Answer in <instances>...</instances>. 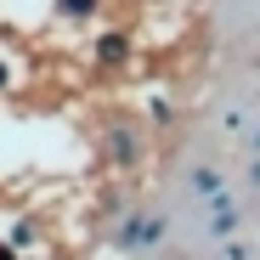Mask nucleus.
<instances>
[{"label": "nucleus", "mask_w": 260, "mask_h": 260, "mask_svg": "<svg viewBox=\"0 0 260 260\" xmlns=\"http://www.w3.org/2000/svg\"><path fill=\"white\" fill-rule=\"evenodd\" d=\"M164 215H153V209H130L124 215V226L113 232V249H130V254H136V249H158L164 243Z\"/></svg>", "instance_id": "nucleus-1"}, {"label": "nucleus", "mask_w": 260, "mask_h": 260, "mask_svg": "<svg viewBox=\"0 0 260 260\" xmlns=\"http://www.w3.org/2000/svg\"><path fill=\"white\" fill-rule=\"evenodd\" d=\"M102 153L119 164V170H130V164H142V136L130 124H108L102 130Z\"/></svg>", "instance_id": "nucleus-2"}, {"label": "nucleus", "mask_w": 260, "mask_h": 260, "mask_svg": "<svg viewBox=\"0 0 260 260\" xmlns=\"http://www.w3.org/2000/svg\"><path fill=\"white\" fill-rule=\"evenodd\" d=\"M96 62L124 68V62H130V40H124V34H102V40H96Z\"/></svg>", "instance_id": "nucleus-3"}, {"label": "nucleus", "mask_w": 260, "mask_h": 260, "mask_svg": "<svg viewBox=\"0 0 260 260\" xmlns=\"http://www.w3.org/2000/svg\"><path fill=\"white\" fill-rule=\"evenodd\" d=\"M215 187H221V176H215V170H209V164H192V170H187V192H192L198 204H204V198H209Z\"/></svg>", "instance_id": "nucleus-4"}, {"label": "nucleus", "mask_w": 260, "mask_h": 260, "mask_svg": "<svg viewBox=\"0 0 260 260\" xmlns=\"http://www.w3.org/2000/svg\"><path fill=\"white\" fill-rule=\"evenodd\" d=\"M147 119H153V124H170V119H176V108H170L164 96H147Z\"/></svg>", "instance_id": "nucleus-5"}, {"label": "nucleus", "mask_w": 260, "mask_h": 260, "mask_svg": "<svg viewBox=\"0 0 260 260\" xmlns=\"http://www.w3.org/2000/svg\"><path fill=\"white\" fill-rule=\"evenodd\" d=\"M57 6H62L68 17H91V12H96V0H57Z\"/></svg>", "instance_id": "nucleus-6"}, {"label": "nucleus", "mask_w": 260, "mask_h": 260, "mask_svg": "<svg viewBox=\"0 0 260 260\" xmlns=\"http://www.w3.org/2000/svg\"><path fill=\"white\" fill-rule=\"evenodd\" d=\"M6 79H12V68H6V62H0V85H6Z\"/></svg>", "instance_id": "nucleus-7"}]
</instances>
